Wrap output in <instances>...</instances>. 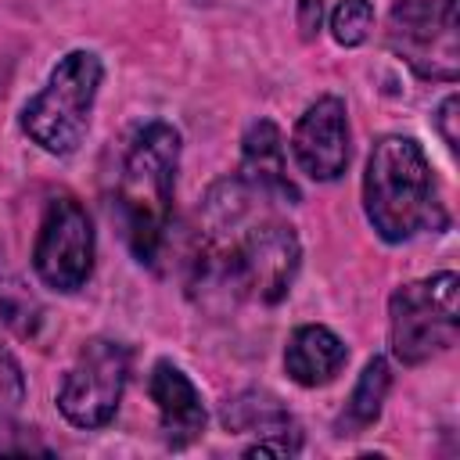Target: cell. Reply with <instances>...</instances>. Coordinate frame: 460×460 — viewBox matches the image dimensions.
I'll return each instance as SVG.
<instances>
[{"mask_svg": "<svg viewBox=\"0 0 460 460\" xmlns=\"http://www.w3.org/2000/svg\"><path fill=\"white\" fill-rule=\"evenodd\" d=\"M255 194L241 180H223L205 198L194 252V288L205 298L273 305L298 273V237L288 223L255 216Z\"/></svg>", "mask_w": 460, "mask_h": 460, "instance_id": "cell-1", "label": "cell"}, {"mask_svg": "<svg viewBox=\"0 0 460 460\" xmlns=\"http://www.w3.org/2000/svg\"><path fill=\"white\" fill-rule=\"evenodd\" d=\"M363 208L370 226L388 244H402L428 230H446L449 216L438 201L424 147L413 137L385 133L370 147L363 172Z\"/></svg>", "mask_w": 460, "mask_h": 460, "instance_id": "cell-2", "label": "cell"}, {"mask_svg": "<svg viewBox=\"0 0 460 460\" xmlns=\"http://www.w3.org/2000/svg\"><path fill=\"white\" fill-rule=\"evenodd\" d=\"M176 165H180V133L169 122H147L133 137L122 162L119 212L133 255L147 266L158 262L169 234Z\"/></svg>", "mask_w": 460, "mask_h": 460, "instance_id": "cell-3", "label": "cell"}, {"mask_svg": "<svg viewBox=\"0 0 460 460\" xmlns=\"http://www.w3.org/2000/svg\"><path fill=\"white\" fill-rule=\"evenodd\" d=\"M104 65L93 50H72L65 54L47 86L22 108V129L50 155H72L86 129H90V111L97 101Z\"/></svg>", "mask_w": 460, "mask_h": 460, "instance_id": "cell-4", "label": "cell"}, {"mask_svg": "<svg viewBox=\"0 0 460 460\" xmlns=\"http://www.w3.org/2000/svg\"><path fill=\"white\" fill-rule=\"evenodd\" d=\"M460 331V280L453 270L402 284L388 298V341L399 363L417 367L446 352Z\"/></svg>", "mask_w": 460, "mask_h": 460, "instance_id": "cell-5", "label": "cell"}, {"mask_svg": "<svg viewBox=\"0 0 460 460\" xmlns=\"http://www.w3.org/2000/svg\"><path fill=\"white\" fill-rule=\"evenodd\" d=\"M388 47L420 79L453 83L460 72L456 0H399L388 14Z\"/></svg>", "mask_w": 460, "mask_h": 460, "instance_id": "cell-6", "label": "cell"}, {"mask_svg": "<svg viewBox=\"0 0 460 460\" xmlns=\"http://www.w3.org/2000/svg\"><path fill=\"white\" fill-rule=\"evenodd\" d=\"M126 377H129L126 345H119L115 338H90L61 381L58 410L75 428H104L119 410Z\"/></svg>", "mask_w": 460, "mask_h": 460, "instance_id": "cell-7", "label": "cell"}, {"mask_svg": "<svg viewBox=\"0 0 460 460\" xmlns=\"http://www.w3.org/2000/svg\"><path fill=\"white\" fill-rule=\"evenodd\" d=\"M32 266L47 288L75 291L93 270V226L75 198H54L32 248Z\"/></svg>", "mask_w": 460, "mask_h": 460, "instance_id": "cell-8", "label": "cell"}, {"mask_svg": "<svg viewBox=\"0 0 460 460\" xmlns=\"http://www.w3.org/2000/svg\"><path fill=\"white\" fill-rule=\"evenodd\" d=\"M295 162L313 180H338L349 165V119L341 97H320L305 108L291 133Z\"/></svg>", "mask_w": 460, "mask_h": 460, "instance_id": "cell-9", "label": "cell"}, {"mask_svg": "<svg viewBox=\"0 0 460 460\" xmlns=\"http://www.w3.org/2000/svg\"><path fill=\"white\" fill-rule=\"evenodd\" d=\"M223 424L226 431H252L259 435L244 456H291L302 449V431L295 424V417L284 410V402L270 392H259V388H248L241 395H234L226 406H223Z\"/></svg>", "mask_w": 460, "mask_h": 460, "instance_id": "cell-10", "label": "cell"}, {"mask_svg": "<svg viewBox=\"0 0 460 460\" xmlns=\"http://www.w3.org/2000/svg\"><path fill=\"white\" fill-rule=\"evenodd\" d=\"M147 395L158 410V420H162V438L169 446H190L194 438H201L205 431V406H201V395L198 388L190 385V377L169 363V359H158L155 370H151V381H147Z\"/></svg>", "mask_w": 460, "mask_h": 460, "instance_id": "cell-11", "label": "cell"}, {"mask_svg": "<svg viewBox=\"0 0 460 460\" xmlns=\"http://www.w3.org/2000/svg\"><path fill=\"white\" fill-rule=\"evenodd\" d=\"M241 183H248L255 194L270 201H298V187L288 176V158H284V137L270 119H259L244 140H241Z\"/></svg>", "mask_w": 460, "mask_h": 460, "instance_id": "cell-12", "label": "cell"}, {"mask_svg": "<svg viewBox=\"0 0 460 460\" xmlns=\"http://www.w3.org/2000/svg\"><path fill=\"white\" fill-rule=\"evenodd\" d=\"M345 359H349L345 341L331 327H320V323L298 327L288 341V352H284V367H288L291 381L302 388H316V385L334 381L338 370L345 367Z\"/></svg>", "mask_w": 460, "mask_h": 460, "instance_id": "cell-13", "label": "cell"}, {"mask_svg": "<svg viewBox=\"0 0 460 460\" xmlns=\"http://www.w3.org/2000/svg\"><path fill=\"white\" fill-rule=\"evenodd\" d=\"M388 388H392L388 359H385V356H374V359L363 367V374H359V381H356V388H352V395H349V402H345V413H341V420H338L341 435H356V431L370 428V424L381 417V406H385Z\"/></svg>", "mask_w": 460, "mask_h": 460, "instance_id": "cell-14", "label": "cell"}, {"mask_svg": "<svg viewBox=\"0 0 460 460\" xmlns=\"http://www.w3.org/2000/svg\"><path fill=\"white\" fill-rule=\"evenodd\" d=\"M40 316H43V309H40V302L29 295L25 284H18V280H4V284H0V320H4L14 334H22V338L36 334Z\"/></svg>", "mask_w": 460, "mask_h": 460, "instance_id": "cell-15", "label": "cell"}, {"mask_svg": "<svg viewBox=\"0 0 460 460\" xmlns=\"http://www.w3.org/2000/svg\"><path fill=\"white\" fill-rule=\"evenodd\" d=\"M370 25H374L370 0H341L331 14V32L341 47H359L370 36Z\"/></svg>", "mask_w": 460, "mask_h": 460, "instance_id": "cell-16", "label": "cell"}, {"mask_svg": "<svg viewBox=\"0 0 460 460\" xmlns=\"http://www.w3.org/2000/svg\"><path fill=\"white\" fill-rule=\"evenodd\" d=\"M25 399V381H22V367L18 359L0 345V420L14 417L18 406Z\"/></svg>", "mask_w": 460, "mask_h": 460, "instance_id": "cell-17", "label": "cell"}, {"mask_svg": "<svg viewBox=\"0 0 460 460\" xmlns=\"http://www.w3.org/2000/svg\"><path fill=\"white\" fill-rule=\"evenodd\" d=\"M456 111H460L456 93H449V97L438 104V111H435V126H438V133H442V140H446L449 151H456Z\"/></svg>", "mask_w": 460, "mask_h": 460, "instance_id": "cell-18", "label": "cell"}, {"mask_svg": "<svg viewBox=\"0 0 460 460\" xmlns=\"http://www.w3.org/2000/svg\"><path fill=\"white\" fill-rule=\"evenodd\" d=\"M323 22V0H298V29L302 40H313Z\"/></svg>", "mask_w": 460, "mask_h": 460, "instance_id": "cell-19", "label": "cell"}]
</instances>
